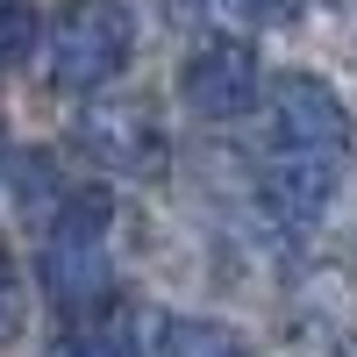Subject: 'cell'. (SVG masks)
I'll list each match as a JSON object with an SVG mask.
<instances>
[{
    "mask_svg": "<svg viewBox=\"0 0 357 357\" xmlns=\"http://www.w3.org/2000/svg\"><path fill=\"white\" fill-rule=\"evenodd\" d=\"M107 229H114V200L107 186H72L65 207L43 229V279L65 307H100L107 286Z\"/></svg>",
    "mask_w": 357,
    "mask_h": 357,
    "instance_id": "obj_1",
    "label": "cell"
},
{
    "mask_svg": "<svg viewBox=\"0 0 357 357\" xmlns=\"http://www.w3.org/2000/svg\"><path fill=\"white\" fill-rule=\"evenodd\" d=\"M136 57V15L122 0H79L50 36V79L65 93H100Z\"/></svg>",
    "mask_w": 357,
    "mask_h": 357,
    "instance_id": "obj_2",
    "label": "cell"
},
{
    "mask_svg": "<svg viewBox=\"0 0 357 357\" xmlns=\"http://www.w3.org/2000/svg\"><path fill=\"white\" fill-rule=\"evenodd\" d=\"M72 143L100 172H122V178H151L165 172V122L143 100H122V93H100L72 114Z\"/></svg>",
    "mask_w": 357,
    "mask_h": 357,
    "instance_id": "obj_3",
    "label": "cell"
},
{
    "mask_svg": "<svg viewBox=\"0 0 357 357\" xmlns=\"http://www.w3.org/2000/svg\"><path fill=\"white\" fill-rule=\"evenodd\" d=\"M272 114H279V136L293 151H314L329 165L357 158V114L343 107V93L314 72H279L272 79Z\"/></svg>",
    "mask_w": 357,
    "mask_h": 357,
    "instance_id": "obj_4",
    "label": "cell"
},
{
    "mask_svg": "<svg viewBox=\"0 0 357 357\" xmlns=\"http://www.w3.org/2000/svg\"><path fill=\"white\" fill-rule=\"evenodd\" d=\"M178 93H186L193 114L207 122H236V114H250L257 93H264V65L243 36H215L186 57V72H178Z\"/></svg>",
    "mask_w": 357,
    "mask_h": 357,
    "instance_id": "obj_5",
    "label": "cell"
},
{
    "mask_svg": "<svg viewBox=\"0 0 357 357\" xmlns=\"http://www.w3.org/2000/svg\"><path fill=\"white\" fill-rule=\"evenodd\" d=\"M336 172L329 158H314V151H293V143H279L272 158L257 165V200H264V215H272L279 229H307L321 207L336 200Z\"/></svg>",
    "mask_w": 357,
    "mask_h": 357,
    "instance_id": "obj_6",
    "label": "cell"
},
{
    "mask_svg": "<svg viewBox=\"0 0 357 357\" xmlns=\"http://www.w3.org/2000/svg\"><path fill=\"white\" fill-rule=\"evenodd\" d=\"M8 193H15V207H22L36 229H50V215L65 207L72 186L57 178V165H50L43 151H15V158H8Z\"/></svg>",
    "mask_w": 357,
    "mask_h": 357,
    "instance_id": "obj_7",
    "label": "cell"
},
{
    "mask_svg": "<svg viewBox=\"0 0 357 357\" xmlns=\"http://www.w3.org/2000/svg\"><path fill=\"white\" fill-rule=\"evenodd\" d=\"M65 357H143L129 307H86V321L65 336Z\"/></svg>",
    "mask_w": 357,
    "mask_h": 357,
    "instance_id": "obj_8",
    "label": "cell"
},
{
    "mask_svg": "<svg viewBox=\"0 0 357 357\" xmlns=\"http://www.w3.org/2000/svg\"><path fill=\"white\" fill-rule=\"evenodd\" d=\"M165 357H250V350H243L236 329H222V321L172 314V321H165Z\"/></svg>",
    "mask_w": 357,
    "mask_h": 357,
    "instance_id": "obj_9",
    "label": "cell"
},
{
    "mask_svg": "<svg viewBox=\"0 0 357 357\" xmlns=\"http://www.w3.org/2000/svg\"><path fill=\"white\" fill-rule=\"evenodd\" d=\"M43 36L36 8H22V0H0V65H15V57H29Z\"/></svg>",
    "mask_w": 357,
    "mask_h": 357,
    "instance_id": "obj_10",
    "label": "cell"
},
{
    "mask_svg": "<svg viewBox=\"0 0 357 357\" xmlns=\"http://www.w3.org/2000/svg\"><path fill=\"white\" fill-rule=\"evenodd\" d=\"M22 329H29V301H22V286L0 272V350H15Z\"/></svg>",
    "mask_w": 357,
    "mask_h": 357,
    "instance_id": "obj_11",
    "label": "cell"
},
{
    "mask_svg": "<svg viewBox=\"0 0 357 357\" xmlns=\"http://www.w3.org/2000/svg\"><path fill=\"white\" fill-rule=\"evenodd\" d=\"M222 8H229L236 22H286L293 0H222Z\"/></svg>",
    "mask_w": 357,
    "mask_h": 357,
    "instance_id": "obj_12",
    "label": "cell"
},
{
    "mask_svg": "<svg viewBox=\"0 0 357 357\" xmlns=\"http://www.w3.org/2000/svg\"><path fill=\"white\" fill-rule=\"evenodd\" d=\"M178 8H200V0H178Z\"/></svg>",
    "mask_w": 357,
    "mask_h": 357,
    "instance_id": "obj_13",
    "label": "cell"
}]
</instances>
